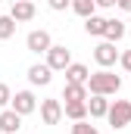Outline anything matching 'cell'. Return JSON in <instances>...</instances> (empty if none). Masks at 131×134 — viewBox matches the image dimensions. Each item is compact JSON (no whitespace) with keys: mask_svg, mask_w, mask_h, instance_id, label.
Returning <instances> with one entry per match:
<instances>
[{"mask_svg":"<svg viewBox=\"0 0 131 134\" xmlns=\"http://www.w3.org/2000/svg\"><path fill=\"white\" fill-rule=\"evenodd\" d=\"M84 106H88V115H91V119H106V109H109V100H106L103 94H88V100H84Z\"/></svg>","mask_w":131,"mask_h":134,"instance_id":"obj_9","label":"cell"},{"mask_svg":"<svg viewBox=\"0 0 131 134\" xmlns=\"http://www.w3.org/2000/svg\"><path fill=\"white\" fill-rule=\"evenodd\" d=\"M63 115H69L72 122H81V119H88V106H84V103H66Z\"/></svg>","mask_w":131,"mask_h":134,"instance_id":"obj_17","label":"cell"},{"mask_svg":"<svg viewBox=\"0 0 131 134\" xmlns=\"http://www.w3.org/2000/svg\"><path fill=\"white\" fill-rule=\"evenodd\" d=\"M9 109H13V112H19V115L25 119V115H31L34 109H37V100H34L31 91H16V94L9 97Z\"/></svg>","mask_w":131,"mask_h":134,"instance_id":"obj_3","label":"cell"},{"mask_svg":"<svg viewBox=\"0 0 131 134\" xmlns=\"http://www.w3.org/2000/svg\"><path fill=\"white\" fill-rule=\"evenodd\" d=\"M50 44H53V41H50V31H44V28H37V31H31L28 37H25V47H28L31 53H37V56L47 53Z\"/></svg>","mask_w":131,"mask_h":134,"instance_id":"obj_6","label":"cell"},{"mask_svg":"<svg viewBox=\"0 0 131 134\" xmlns=\"http://www.w3.org/2000/svg\"><path fill=\"white\" fill-rule=\"evenodd\" d=\"M116 6H119V9H125V13H131V0H116Z\"/></svg>","mask_w":131,"mask_h":134,"instance_id":"obj_24","label":"cell"},{"mask_svg":"<svg viewBox=\"0 0 131 134\" xmlns=\"http://www.w3.org/2000/svg\"><path fill=\"white\" fill-rule=\"evenodd\" d=\"M44 56H47V66L53 69V72H63V69L72 63V50H66L63 44H50V50H47Z\"/></svg>","mask_w":131,"mask_h":134,"instance_id":"obj_4","label":"cell"},{"mask_svg":"<svg viewBox=\"0 0 131 134\" xmlns=\"http://www.w3.org/2000/svg\"><path fill=\"white\" fill-rule=\"evenodd\" d=\"M9 97H13L9 84H3V81H0V109H6V106H9Z\"/></svg>","mask_w":131,"mask_h":134,"instance_id":"obj_20","label":"cell"},{"mask_svg":"<svg viewBox=\"0 0 131 134\" xmlns=\"http://www.w3.org/2000/svg\"><path fill=\"white\" fill-rule=\"evenodd\" d=\"M28 81H31L34 87H47L53 81V69L47 66V63H34V66H28Z\"/></svg>","mask_w":131,"mask_h":134,"instance_id":"obj_7","label":"cell"},{"mask_svg":"<svg viewBox=\"0 0 131 134\" xmlns=\"http://www.w3.org/2000/svg\"><path fill=\"white\" fill-rule=\"evenodd\" d=\"M63 100L66 103H84L88 100V87L84 84H66L63 87Z\"/></svg>","mask_w":131,"mask_h":134,"instance_id":"obj_14","label":"cell"},{"mask_svg":"<svg viewBox=\"0 0 131 134\" xmlns=\"http://www.w3.org/2000/svg\"><path fill=\"white\" fill-rule=\"evenodd\" d=\"M103 37H106L109 44L122 41V37H125V22H122V19H106V28H103Z\"/></svg>","mask_w":131,"mask_h":134,"instance_id":"obj_13","label":"cell"},{"mask_svg":"<svg viewBox=\"0 0 131 134\" xmlns=\"http://www.w3.org/2000/svg\"><path fill=\"white\" fill-rule=\"evenodd\" d=\"M0 134H3V131H0Z\"/></svg>","mask_w":131,"mask_h":134,"instance_id":"obj_27","label":"cell"},{"mask_svg":"<svg viewBox=\"0 0 131 134\" xmlns=\"http://www.w3.org/2000/svg\"><path fill=\"white\" fill-rule=\"evenodd\" d=\"M103 28H106V19H103V16H97V13L84 19V31H88V34H94V37H103Z\"/></svg>","mask_w":131,"mask_h":134,"instance_id":"obj_15","label":"cell"},{"mask_svg":"<svg viewBox=\"0 0 131 134\" xmlns=\"http://www.w3.org/2000/svg\"><path fill=\"white\" fill-rule=\"evenodd\" d=\"M19 128H22V115L13 112V109H3L0 112V131L3 134H16Z\"/></svg>","mask_w":131,"mask_h":134,"instance_id":"obj_12","label":"cell"},{"mask_svg":"<svg viewBox=\"0 0 131 134\" xmlns=\"http://www.w3.org/2000/svg\"><path fill=\"white\" fill-rule=\"evenodd\" d=\"M41 119H44V125H59V119H63V103L59 100H41Z\"/></svg>","mask_w":131,"mask_h":134,"instance_id":"obj_8","label":"cell"},{"mask_svg":"<svg viewBox=\"0 0 131 134\" xmlns=\"http://www.w3.org/2000/svg\"><path fill=\"white\" fill-rule=\"evenodd\" d=\"M119 66L125 69V72H131V50H125V53H119Z\"/></svg>","mask_w":131,"mask_h":134,"instance_id":"obj_21","label":"cell"},{"mask_svg":"<svg viewBox=\"0 0 131 134\" xmlns=\"http://www.w3.org/2000/svg\"><path fill=\"white\" fill-rule=\"evenodd\" d=\"M94 59H97L100 69H109L119 63V50H116V44H109V41H103V44H97L94 47Z\"/></svg>","mask_w":131,"mask_h":134,"instance_id":"obj_5","label":"cell"},{"mask_svg":"<svg viewBox=\"0 0 131 134\" xmlns=\"http://www.w3.org/2000/svg\"><path fill=\"white\" fill-rule=\"evenodd\" d=\"M63 72H66V84H84L88 75H91V69L84 66V63H69Z\"/></svg>","mask_w":131,"mask_h":134,"instance_id":"obj_11","label":"cell"},{"mask_svg":"<svg viewBox=\"0 0 131 134\" xmlns=\"http://www.w3.org/2000/svg\"><path fill=\"white\" fill-rule=\"evenodd\" d=\"M69 6H72L81 19H88V16H94V13H97V3H94V0H69Z\"/></svg>","mask_w":131,"mask_h":134,"instance_id":"obj_16","label":"cell"},{"mask_svg":"<svg viewBox=\"0 0 131 134\" xmlns=\"http://www.w3.org/2000/svg\"><path fill=\"white\" fill-rule=\"evenodd\" d=\"M31 3H34V0H31Z\"/></svg>","mask_w":131,"mask_h":134,"instance_id":"obj_26","label":"cell"},{"mask_svg":"<svg viewBox=\"0 0 131 134\" xmlns=\"http://www.w3.org/2000/svg\"><path fill=\"white\" fill-rule=\"evenodd\" d=\"M47 3H50V9H56V13H59V9H66V6H69V0H47Z\"/></svg>","mask_w":131,"mask_h":134,"instance_id":"obj_22","label":"cell"},{"mask_svg":"<svg viewBox=\"0 0 131 134\" xmlns=\"http://www.w3.org/2000/svg\"><path fill=\"white\" fill-rule=\"evenodd\" d=\"M106 119H109V125H112L116 131L128 128V125H131V100H116V103H109Z\"/></svg>","mask_w":131,"mask_h":134,"instance_id":"obj_2","label":"cell"},{"mask_svg":"<svg viewBox=\"0 0 131 134\" xmlns=\"http://www.w3.org/2000/svg\"><path fill=\"white\" fill-rule=\"evenodd\" d=\"M94 3H97L100 9H112V6H116V0H94Z\"/></svg>","mask_w":131,"mask_h":134,"instance_id":"obj_23","label":"cell"},{"mask_svg":"<svg viewBox=\"0 0 131 134\" xmlns=\"http://www.w3.org/2000/svg\"><path fill=\"white\" fill-rule=\"evenodd\" d=\"M84 87H88V94H103V97H112V94H119L122 78H119V75H112L109 69H100V72H91V75H88Z\"/></svg>","mask_w":131,"mask_h":134,"instance_id":"obj_1","label":"cell"},{"mask_svg":"<svg viewBox=\"0 0 131 134\" xmlns=\"http://www.w3.org/2000/svg\"><path fill=\"white\" fill-rule=\"evenodd\" d=\"M16 25H19V22H16L13 16H0V41H9V37L16 34Z\"/></svg>","mask_w":131,"mask_h":134,"instance_id":"obj_18","label":"cell"},{"mask_svg":"<svg viewBox=\"0 0 131 134\" xmlns=\"http://www.w3.org/2000/svg\"><path fill=\"white\" fill-rule=\"evenodd\" d=\"M72 134H100V131H97V125H91L88 119H81V122L72 125Z\"/></svg>","mask_w":131,"mask_h":134,"instance_id":"obj_19","label":"cell"},{"mask_svg":"<svg viewBox=\"0 0 131 134\" xmlns=\"http://www.w3.org/2000/svg\"><path fill=\"white\" fill-rule=\"evenodd\" d=\"M9 16H13L16 22H31L34 19V3L31 0H16V3H9Z\"/></svg>","mask_w":131,"mask_h":134,"instance_id":"obj_10","label":"cell"},{"mask_svg":"<svg viewBox=\"0 0 131 134\" xmlns=\"http://www.w3.org/2000/svg\"><path fill=\"white\" fill-rule=\"evenodd\" d=\"M6 3H16V0H6Z\"/></svg>","mask_w":131,"mask_h":134,"instance_id":"obj_25","label":"cell"}]
</instances>
